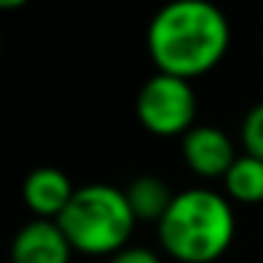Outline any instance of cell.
<instances>
[{
    "label": "cell",
    "mask_w": 263,
    "mask_h": 263,
    "mask_svg": "<svg viewBox=\"0 0 263 263\" xmlns=\"http://www.w3.org/2000/svg\"><path fill=\"white\" fill-rule=\"evenodd\" d=\"M144 43L156 71L193 82L223 63L232 26L212 0H167L150 17Z\"/></svg>",
    "instance_id": "6da1fadb"
},
{
    "label": "cell",
    "mask_w": 263,
    "mask_h": 263,
    "mask_svg": "<svg viewBox=\"0 0 263 263\" xmlns=\"http://www.w3.org/2000/svg\"><path fill=\"white\" fill-rule=\"evenodd\" d=\"M238 232L235 204L212 187H187L173 195L156 223L159 246L176 263H218Z\"/></svg>",
    "instance_id": "7a4b0ae2"
},
{
    "label": "cell",
    "mask_w": 263,
    "mask_h": 263,
    "mask_svg": "<svg viewBox=\"0 0 263 263\" xmlns=\"http://www.w3.org/2000/svg\"><path fill=\"white\" fill-rule=\"evenodd\" d=\"M57 223L74 252L110 257L130 243L139 221L127 204L125 190L114 184H85L74 190Z\"/></svg>",
    "instance_id": "3957f363"
},
{
    "label": "cell",
    "mask_w": 263,
    "mask_h": 263,
    "mask_svg": "<svg viewBox=\"0 0 263 263\" xmlns=\"http://www.w3.org/2000/svg\"><path fill=\"white\" fill-rule=\"evenodd\" d=\"M198 116V97L190 80L156 71L136 93V119L150 136L181 139Z\"/></svg>",
    "instance_id": "277c9868"
},
{
    "label": "cell",
    "mask_w": 263,
    "mask_h": 263,
    "mask_svg": "<svg viewBox=\"0 0 263 263\" xmlns=\"http://www.w3.org/2000/svg\"><path fill=\"white\" fill-rule=\"evenodd\" d=\"M181 159L204 181H221L238 159L232 136L218 125H193L181 136Z\"/></svg>",
    "instance_id": "5b68a950"
},
{
    "label": "cell",
    "mask_w": 263,
    "mask_h": 263,
    "mask_svg": "<svg viewBox=\"0 0 263 263\" xmlns=\"http://www.w3.org/2000/svg\"><path fill=\"white\" fill-rule=\"evenodd\" d=\"M71 249L65 232L57 221L34 218L23 223L9 246V260L12 263H71Z\"/></svg>",
    "instance_id": "8992f818"
},
{
    "label": "cell",
    "mask_w": 263,
    "mask_h": 263,
    "mask_svg": "<svg viewBox=\"0 0 263 263\" xmlns=\"http://www.w3.org/2000/svg\"><path fill=\"white\" fill-rule=\"evenodd\" d=\"M74 184L60 167H37L23 181V201L37 218L57 221L74 195Z\"/></svg>",
    "instance_id": "52a82bcc"
},
{
    "label": "cell",
    "mask_w": 263,
    "mask_h": 263,
    "mask_svg": "<svg viewBox=\"0 0 263 263\" xmlns=\"http://www.w3.org/2000/svg\"><path fill=\"white\" fill-rule=\"evenodd\" d=\"M127 204L139 223H159L164 218L167 206L173 204V190L164 178L159 176H139L125 187Z\"/></svg>",
    "instance_id": "ba28073f"
},
{
    "label": "cell",
    "mask_w": 263,
    "mask_h": 263,
    "mask_svg": "<svg viewBox=\"0 0 263 263\" xmlns=\"http://www.w3.org/2000/svg\"><path fill=\"white\" fill-rule=\"evenodd\" d=\"M223 195L232 204H263V159L249 153H238L227 176L221 178Z\"/></svg>",
    "instance_id": "9c48e42d"
},
{
    "label": "cell",
    "mask_w": 263,
    "mask_h": 263,
    "mask_svg": "<svg viewBox=\"0 0 263 263\" xmlns=\"http://www.w3.org/2000/svg\"><path fill=\"white\" fill-rule=\"evenodd\" d=\"M238 142H240V153L263 159V102H255L243 114L240 130H238Z\"/></svg>",
    "instance_id": "30bf717a"
},
{
    "label": "cell",
    "mask_w": 263,
    "mask_h": 263,
    "mask_svg": "<svg viewBox=\"0 0 263 263\" xmlns=\"http://www.w3.org/2000/svg\"><path fill=\"white\" fill-rule=\"evenodd\" d=\"M108 263H164V257H161L156 249L127 243L125 249H119L116 255H110V257H108Z\"/></svg>",
    "instance_id": "8fae6325"
},
{
    "label": "cell",
    "mask_w": 263,
    "mask_h": 263,
    "mask_svg": "<svg viewBox=\"0 0 263 263\" xmlns=\"http://www.w3.org/2000/svg\"><path fill=\"white\" fill-rule=\"evenodd\" d=\"M29 0H0V12H14V9L26 6Z\"/></svg>",
    "instance_id": "7c38bea8"
},
{
    "label": "cell",
    "mask_w": 263,
    "mask_h": 263,
    "mask_svg": "<svg viewBox=\"0 0 263 263\" xmlns=\"http://www.w3.org/2000/svg\"><path fill=\"white\" fill-rule=\"evenodd\" d=\"M260 57H263V37H260Z\"/></svg>",
    "instance_id": "4fadbf2b"
}]
</instances>
